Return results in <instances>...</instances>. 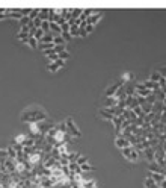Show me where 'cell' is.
<instances>
[{
  "instance_id": "25",
  "label": "cell",
  "mask_w": 166,
  "mask_h": 188,
  "mask_svg": "<svg viewBox=\"0 0 166 188\" xmlns=\"http://www.w3.org/2000/svg\"><path fill=\"white\" fill-rule=\"evenodd\" d=\"M39 29H42L44 34H50V23L49 21H42V24H41Z\"/></svg>"
},
{
  "instance_id": "19",
  "label": "cell",
  "mask_w": 166,
  "mask_h": 188,
  "mask_svg": "<svg viewBox=\"0 0 166 188\" xmlns=\"http://www.w3.org/2000/svg\"><path fill=\"white\" fill-rule=\"evenodd\" d=\"M80 170H82V173H88V171H94L95 168H94V165H91L89 162H86V164L80 165Z\"/></svg>"
},
{
  "instance_id": "15",
  "label": "cell",
  "mask_w": 166,
  "mask_h": 188,
  "mask_svg": "<svg viewBox=\"0 0 166 188\" xmlns=\"http://www.w3.org/2000/svg\"><path fill=\"white\" fill-rule=\"evenodd\" d=\"M143 183H145V188H160V186H158V185H157V183H155V182H154L149 176H146V177H145Z\"/></svg>"
},
{
  "instance_id": "16",
  "label": "cell",
  "mask_w": 166,
  "mask_h": 188,
  "mask_svg": "<svg viewBox=\"0 0 166 188\" xmlns=\"http://www.w3.org/2000/svg\"><path fill=\"white\" fill-rule=\"evenodd\" d=\"M95 185H97L95 179H92V180H88V182H82V183H79V186H80V188H97Z\"/></svg>"
},
{
  "instance_id": "4",
  "label": "cell",
  "mask_w": 166,
  "mask_h": 188,
  "mask_svg": "<svg viewBox=\"0 0 166 188\" xmlns=\"http://www.w3.org/2000/svg\"><path fill=\"white\" fill-rule=\"evenodd\" d=\"M122 85H124V83H122L121 80H116V82H113L112 85H109L107 89H106V97H113L115 94H116V91H118Z\"/></svg>"
},
{
  "instance_id": "27",
  "label": "cell",
  "mask_w": 166,
  "mask_h": 188,
  "mask_svg": "<svg viewBox=\"0 0 166 188\" xmlns=\"http://www.w3.org/2000/svg\"><path fill=\"white\" fill-rule=\"evenodd\" d=\"M58 56H59V59H61V61H67V59L70 58V53L65 50V52H61V53H58Z\"/></svg>"
},
{
  "instance_id": "28",
  "label": "cell",
  "mask_w": 166,
  "mask_h": 188,
  "mask_svg": "<svg viewBox=\"0 0 166 188\" xmlns=\"http://www.w3.org/2000/svg\"><path fill=\"white\" fill-rule=\"evenodd\" d=\"M86 162H89V161H88V158H86V156H82V155H80V156L77 158V161H76V164H77V165H82V164H86Z\"/></svg>"
},
{
  "instance_id": "8",
  "label": "cell",
  "mask_w": 166,
  "mask_h": 188,
  "mask_svg": "<svg viewBox=\"0 0 166 188\" xmlns=\"http://www.w3.org/2000/svg\"><path fill=\"white\" fill-rule=\"evenodd\" d=\"M64 64H65V61L58 59V61H55V62H50V64H49V67H47V70H49L50 73H55V71H58L61 67H64Z\"/></svg>"
},
{
  "instance_id": "34",
  "label": "cell",
  "mask_w": 166,
  "mask_h": 188,
  "mask_svg": "<svg viewBox=\"0 0 166 188\" xmlns=\"http://www.w3.org/2000/svg\"><path fill=\"white\" fill-rule=\"evenodd\" d=\"M0 188H3V186H2V185H0Z\"/></svg>"
},
{
  "instance_id": "2",
  "label": "cell",
  "mask_w": 166,
  "mask_h": 188,
  "mask_svg": "<svg viewBox=\"0 0 166 188\" xmlns=\"http://www.w3.org/2000/svg\"><path fill=\"white\" fill-rule=\"evenodd\" d=\"M65 126H67V132L71 135V137H82V132H80V129L77 128V125L74 123V120L71 118V117H68L67 120H65Z\"/></svg>"
},
{
  "instance_id": "20",
  "label": "cell",
  "mask_w": 166,
  "mask_h": 188,
  "mask_svg": "<svg viewBox=\"0 0 166 188\" xmlns=\"http://www.w3.org/2000/svg\"><path fill=\"white\" fill-rule=\"evenodd\" d=\"M26 44H27V46H30V47H32L33 50H36V49H38V41H36V40H35L33 37H30V38H27V41H26Z\"/></svg>"
},
{
  "instance_id": "5",
  "label": "cell",
  "mask_w": 166,
  "mask_h": 188,
  "mask_svg": "<svg viewBox=\"0 0 166 188\" xmlns=\"http://www.w3.org/2000/svg\"><path fill=\"white\" fill-rule=\"evenodd\" d=\"M115 146H116L118 149H125V147H130V143H128V140H125L121 134H118L116 138H115Z\"/></svg>"
},
{
  "instance_id": "1",
  "label": "cell",
  "mask_w": 166,
  "mask_h": 188,
  "mask_svg": "<svg viewBox=\"0 0 166 188\" xmlns=\"http://www.w3.org/2000/svg\"><path fill=\"white\" fill-rule=\"evenodd\" d=\"M47 120H49L47 112L38 105H32L26 108L21 114V122H26V123H41Z\"/></svg>"
},
{
  "instance_id": "17",
  "label": "cell",
  "mask_w": 166,
  "mask_h": 188,
  "mask_svg": "<svg viewBox=\"0 0 166 188\" xmlns=\"http://www.w3.org/2000/svg\"><path fill=\"white\" fill-rule=\"evenodd\" d=\"M130 80H133V73L131 71H127V73H124L122 76H121V82L125 85L127 82H130Z\"/></svg>"
},
{
  "instance_id": "10",
  "label": "cell",
  "mask_w": 166,
  "mask_h": 188,
  "mask_svg": "<svg viewBox=\"0 0 166 188\" xmlns=\"http://www.w3.org/2000/svg\"><path fill=\"white\" fill-rule=\"evenodd\" d=\"M118 105V100H116V97L113 96V97H106V100H104V108H113V106H116Z\"/></svg>"
},
{
  "instance_id": "13",
  "label": "cell",
  "mask_w": 166,
  "mask_h": 188,
  "mask_svg": "<svg viewBox=\"0 0 166 188\" xmlns=\"http://www.w3.org/2000/svg\"><path fill=\"white\" fill-rule=\"evenodd\" d=\"M68 170H70L71 174H79V173H82L80 165H77L76 162H70V164H68Z\"/></svg>"
},
{
  "instance_id": "32",
  "label": "cell",
  "mask_w": 166,
  "mask_h": 188,
  "mask_svg": "<svg viewBox=\"0 0 166 188\" xmlns=\"http://www.w3.org/2000/svg\"><path fill=\"white\" fill-rule=\"evenodd\" d=\"M161 147H163V150H164V153H166V143H161Z\"/></svg>"
},
{
  "instance_id": "12",
  "label": "cell",
  "mask_w": 166,
  "mask_h": 188,
  "mask_svg": "<svg viewBox=\"0 0 166 188\" xmlns=\"http://www.w3.org/2000/svg\"><path fill=\"white\" fill-rule=\"evenodd\" d=\"M98 115H100L101 118H104V120H107V122H113V118H115V117H113L112 114H109V112H107V111H106L104 108L98 111Z\"/></svg>"
},
{
  "instance_id": "14",
  "label": "cell",
  "mask_w": 166,
  "mask_h": 188,
  "mask_svg": "<svg viewBox=\"0 0 166 188\" xmlns=\"http://www.w3.org/2000/svg\"><path fill=\"white\" fill-rule=\"evenodd\" d=\"M142 153H143V156L146 158L148 162H152V161H154V149H145Z\"/></svg>"
},
{
  "instance_id": "23",
  "label": "cell",
  "mask_w": 166,
  "mask_h": 188,
  "mask_svg": "<svg viewBox=\"0 0 166 188\" xmlns=\"http://www.w3.org/2000/svg\"><path fill=\"white\" fill-rule=\"evenodd\" d=\"M140 108H142V111H143L145 114H148V112H151V111H152V105H149V103H146V102H145V103H142V105H140Z\"/></svg>"
},
{
  "instance_id": "9",
  "label": "cell",
  "mask_w": 166,
  "mask_h": 188,
  "mask_svg": "<svg viewBox=\"0 0 166 188\" xmlns=\"http://www.w3.org/2000/svg\"><path fill=\"white\" fill-rule=\"evenodd\" d=\"M148 173H149V171H148ZM148 176H149V177H151V179L158 185V186H160V183L164 180V173H149Z\"/></svg>"
},
{
  "instance_id": "6",
  "label": "cell",
  "mask_w": 166,
  "mask_h": 188,
  "mask_svg": "<svg viewBox=\"0 0 166 188\" xmlns=\"http://www.w3.org/2000/svg\"><path fill=\"white\" fill-rule=\"evenodd\" d=\"M146 168H148V171H149V173H166V171H164V168H161V167H160L155 161L148 162Z\"/></svg>"
},
{
  "instance_id": "29",
  "label": "cell",
  "mask_w": 166,
  "mask_h": 188,
  "mask_svg": "<svg viewBox=\"0 0 166 188\" xmlns=\"http://www.w3.org/2000/svg\"><path fill=\"white\" fill-rule=\"evenodd\" d=\"M157 71L160 73V76L166 77V67H158V70H157Z\"/></svg>"
},
{
  "instance_id": "21",
  "label": "cell",
  "mask_w": 166,
  "mask_h": 188,
  "mask_svg": "<svg viewBox=\"0 0 166 188\" xmlns=\"http://www.w3.org/2000/svg\"><path fill=\"white\" fill-rule=\"evenodd\" d=\"M26 135H23V134H20V135H17L15 137V141H14V144H20V146H23L24 144V141H26Z\"/></svg>"
},
{
  "instance_id": "33",
  "label": "cell",
  "mask_w": 166,
  "mask_h": 188,
  "mask_svg": "<svg viewBox=\"0 0 166 188\" xmlns=\"http://www.w3.org/2000/svg\"><path fill=\"white\" fill-rule=\"evenodd\" d=\"M164 180H166V173H164Z\"/></svg>"
},
{
  "instance_id": "11",
  "label": "cell",
  "mask_w": 166,
  "mask_h": 188,
  "mask_svg": "<svg viewBox=\"0 0 166 188\" xmlns=\"http://www.w3.org/2000/svg\"><path fill=\"white\" fill-rule=\"evenodd\" d=\"M122 122H124V120H122L121 117H115V118H113V122H112V123H113V128H115V131H116V135H118V134H121V126H122Z\"/></svg>"
},
{
  "instance_id": "3",
  "label": "cell",
  "mask_w": 166,
  "mask_h": 188,
  "mask_svg": "<svg viewBox=\"0 0 166 188\" xmlns=\"http://www.w3.org/2000/svg\"><path fill=\"white\" fill-rule=\"evenodd\" d=\"M121 153H122L124 158H127V159L131 161V162H137V161H139V156H140V153H137L131 146H130V147H125V149H121Z\"/></svg>"
},
{
  "instance_id": "31",
  "label": "cell",
  "mask_w": 166,
  "mask_h": 188,
  "mask_svg": "<svg viewBox=\"0 0 166 188\" xmlns=\"http://www.w3.org/2000/svg\"><path fill=\"white\" fill-rule=\"evenodd\" d=\"M160 188H166V180H163V182L160 183Z\"/></svg>"
},
{
  "instance_id": "7",
  "label": "cell",
  "mask_w": 166,
  "mask_h": 188,
  "mask_svg": "<svg viewBox=\"0 0 166 188\" xmlns=\"http://www.w3.org/2000/svg\"><path fill=\"white\" fill-rule=\"evenodd\" d=\"M101 17H103V11H97L94 15H91L89 18H86V23L88 24H92V26H95L100 20H101Z\"/></svg>"
},
{
  "instance_id": "24",
  "label": "cell",
  "mask_w": 166,
  "mask_h": 188,
  "mask_svg": "<svg viewBox=\"0 0 166 188\" xmlns=\"http://www.w3.org/2000/svg\"><path fill=\"white\" fill-rule=\"evenodd\" d=\"M154 112H148V114H145V117H143V123H151L152 120H154Z\"/></svg>"
},
{
  "instance_id": "30",
  "label": "cell",
  "mask_w": 166,
  "mask_h": 188,
  "mask_svg": "<svg viewBox=\"0 0 166 188\" xmlns=\"http://www.w3.org/2000/svg\"><path fill=\"white\" fill-rule=\"evenodd\" d=\"M94 28H95V26H92V24H86V28H85L86 34H91V32L94 31Z\"/></svg>"
},
{
  "instance_id": "22",
  "label": "cell",
  "mask_w": 166,
  "mask_h": 188,
  "mask_svg": "<svg viewBox=\"0 0 166 188\" xmlns=\"http://www.w3.org/2000/svg\"><path fill=\"white\" fill-rule=\"evenodd\" d=\"M160 77H161V76H160V73H158L157 70H154V71L151 73V77H149V80H151V82H155V83H157V82L160 80Z\"/></svg>"
},
{
  "instance_id": "35",
  "label": "cell",
  "mask_w": 166,
  "mask_h": 188,
  "mask_svg": "<svg viewBox=\"0 0 166 188\" xmlns=\"http://www.w3.org/2000/svg\"><path fill=\"white\" fill-rule=\"evenodd\" d=\"M164 168H166V167H164ZM164 171H166V170H164Z\"/></svg>"
},
{
  "instance_id": "26",
  "label": "cell",
  "mask_w": 166,
  "mask_h": 188,
  "mask_svg": "<svg viewBox=\"0 0 166 188\" xmlns=\"http://www.w3.org/2000/svg\"><path fill=\"white\" fill-rule=\"evenodd\" d=\"M44 35H45V34H44V31H42V29H36V32H35L33 38H35L36 41H39V40H41V38H42Z\"/></svg>"
},
{
  "instance_id": "18",
  "label": "cell",
  "mask_w": 166,
  "mask_h": 188,
  "mask_svg": "<svg viewBox=\"0 0 166 188\" xmlns=\"http://www.w3.org/2000/svg\"><path fill=\"white\" fill-rule=\"evenodd\" d=\"M53 44H55V46H65L67 41H65L61 35H56V37L53 38Z\"/></svg>"
}]
</instances>
